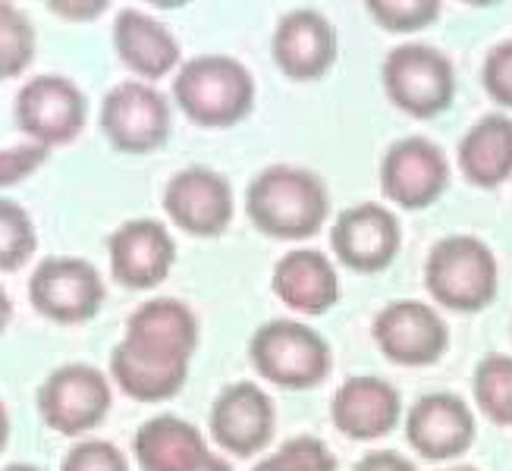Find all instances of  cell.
Listing matches in <instances>:
<instances>
[{
  "label": "cell",
  "instance_id": "1f68e13d",
  "mask_svg": "<svg viewBox=\"0 0 512 471\" xmlns=\"http://www.w3.org/2000/svg\"><path fill=\"white\" fill-rule=\"evenodd\" d=\"M48 154H51V148H44L38 142H22V145L0 148V189L26 183L35 170L44 167Z\"/></svg>",
  "mask_w": 512,
  "mask_h": 471
},
{
  "label": "cell",
  "instance_id": "44dd1931",
  "mask_svg": "<svg viewBox=\"0 0 512 471\" xmlns=\"http://www.w3.org/2000/svg\"><path fill=\"white\" fill-rule=\"evenodd\" d=\"M123 340L148 352L189 358L192 362V355L198 349V318L183 299L158 296L142 302L129 314Z\"/></svg>",
  "mask_w": 512,
  "mask_h": 471
},
{
  "label": "cell",
  "instance_id": "5bb4252c",
  "mask_svg": "<svg viewBox=\"0 0 512 471\" xmlns=\"http://www.w3.org/2000/svg\"><path fill=\"white\" fill-rule=\"evenodd\" d=\"M277 70L293 82L324 79L340 57V32L327 13L315 7L286 10L271 35Z\"/></svg>",
  "mask_w": 512,
  "mask_h": 471
},
{
  "label": "cell",
  "instance_id": "e575fe53",
  "mask_svg": "<svg viewBox=\"0 0 512 471\" xmlns=\"http://www.w3.org/2000/svg\"><path fill=\"white\" fill-rule=\"evenodd\" d=\"M189 471H236L224 456H214V453H208L202 462H198L195 468H189Z\"/></svg>",
  "mask_w": 512,
  "mask_h": 471
},
{
  "label": "cell",
  "instance_id": "f35d334b",
  "mask_svg": "<svg viewBox=\"0 0 512 471\" xmlns=\"http://www.w3.org/2000/svg\"><path fill=\"white\" fill-rule=\"evenodd\" d=\"M447 471H481V468H472V465H456V468H447Z\"/></svg>",
  "mask_w": 512,
  "mask_h": 471
},
{
  "label": "cell",
  "instance_id": "d590c367",
  "mask_svg": "<svg viewBox=\"0 0 512 471\" xmlns=\"http://www.w3.org/2000/svg\"><path fill=\"white\" fill-rule=\"evenodd\" d=\"M13 321V299L4 286H0V333H4Z\"/></svg>",
  "mask_w": 512,
  "mask_h": 471
},
{
  "label": "cell",
  "instance_id": "5b68a950",
  "mask_svg": "<svg viewBox=\"0 0 512 471\" xmlns=\"http://www.w3.org/2000/svg\"><path fill=\"white\" fill-rule=\"evenodd\" d=\"M381 85L396 110L415 120H431L456 98V66L434 44L406 41L384 57Z\"/></svg>",
  "mask_w": 512,
  "mask_h": 471
},
{
  "label": "cell",
  "instance_id": "e0dca14e",
  "mask_svg": "<svg viewBox=\"0 0 512 471\" xmlns=\"http://www.w3.org/2000/svg\"><path fill=\"white\" fill-rule=\"evenodd\" d=\"M475 431V412L459 393H425L406 412V440L428 462H447L469 453Z\"/></svg>",
  "mask_w": 512,
  "mask_h": 471
},
{
  "label": "cell",
  "instance_id": "ffe728a7",
  "mask_svg": "<svg viewBox=\"0 0 512 471\" xmlns=\"http://www.w3.org/2000/svg\"><path fill=\"white\" fill-rule=\"evenodd\" d=\"M114 51L129 73L142 82L164 79L183 66V48L176 35L145 10L123 7L114 19Z\"/></svg>",
  "mask_w": 512,
  "mask_h": 471
},
{
  "label": "cell",
  "instance_id": "d6a6232c",
  "mask_svg": "<svg viewBox=\"0 0 512 471\" xmlns=\"http://www.w3.org/2000/svg\"><path fill=\"white\" fill-rule=\"evenodd\" d=\"M352 471H418L415 462L396 450H374L352 465Z\"/></svg>",
  "mask_w": 512,
  "mask_h": 471
},
{
  "label": "cell",
  "instance_id": "f546056e",
  "mask_svg": "<svg viewBox=\"0 0 512 471\" xmlns=\"http://www.w3.org/2000/svg\"><path fill=\"white\" fill-rule=\"evenodd\" d=\"M481 82H484V92L494 104L506 110H512V38L497 41L491 51L484 54L481 63Z\"/></svg>",
  "mask_w": 512,
  "mask_h": 471
},
{
  "label": "cell",
  "instance_id": "30bf717a",
  "mask_svg": "<svg viewBox=\"0 0 512 471\" xmlns=\"http://www.w3.org/2000/svg\"><path fill=\"white\" fill-rule=\"evenodd\" d=\"M161 205L176 230L195 239H214L230 230L236 214V192L220 170L192 164L167 179Z\"/></svg>",
  "mask_w": 512,
  "mask_h": 471
},
{
  "label": "cell",
  "instance_id": "74e56055",
  "mask_svg": "<svg viewBox=\"0 0 512 471\" xmlns=\"http://www.w3.org/2000/svg\"><path fill=\"white\" fill-rule=\"evenodd\" d=\"M0 471H44V468H38L32 462H10L7 468H0Z\"/></svg>",
  "mask_w": 512,
  "mask_h": 471
},
{
  "label": "cell",
  "instance_id": "cb8c5ba5",
  "mask_svg": "<svg viewBox=\"0 0 512 471\" xmlns=\"http://www.w3.org/2000/svg\"><path fill=\"white\" fill-rule=\"evenodd\" d=\"M205 434L180 415H154L132 437L142 471H189L208 456Z\"/></svg>",
  "mask_w": 512,
  "mask_h": 471
},
{
  "label": "cell",
  "instance_id": "6da1fadb",
  "mask_svg": "<svg viewBox=\"0 0 512 471\" xmlns=\"http://www.w3.org/2000/svg\"><path fill=\"white\" fill-rule=\"evenodd\" d=\"M252 227L280 242L311 239L330 214V189L321 173L299 164H271L246 186Z\"/></svg>",
  "mask_w": 512,
  "mask_h": 471
},
{
  "label": "cell",
  "instance_id": "8992f818",
  "mask_svg": "<svg viewBox=\"0 0 512 471\" xmlns=\"http://www.w3.org/2000/svg\"><path fill=\"white\" fill-rule=\"evenodd\" d=\"M38 415L51 431L63 437H82L95 431L114 406L110 377L85 362L54 368L38 387Z\"/></svg>",
  "mask_w": 512,
  "mask_h": 471
},
{
  "label": "cell",
  "instance_id": "4fadbf2b",
  "mask_svg": "<svg viewBox=\"0 0 512 471\" xmlns=\"http://www.w3.org/2000/svg\"><path fill=\"white\" fill-rule=\"evenodd\" d=\"M333 258L355 274L387 271L403 249V227L393 208L377 201H359L337 214L330 227Z\"/></svg>",
  "mask_w": 512,
  "mask_h": 471
},
{
  "label": "cell",
  "instance_id": "f1b7e54d",
  "mask_svg": "<svg viewBox=\"0 0 512 471\" xmlns=\"http://www.w3.org/2000/svg\"><path fill=\"white\" fill-rule=\"evenodd\" d=\"M365 10L384 32L396 35L428 29L440 16L437 0H368Z\"/></svg>",
  "mask_w": 512,
  "mask_h": 471
},
{
  "label": "cell",
  "instance_id": "836d02e7",
  "mask_svg": "<svg viewBox=\"0 0 512 471\" xmlns=\"http://www.w3.org/2000/svg\"><path fill=\"white\" fill-rule=\"evenodd\" d=\"M48 10L60 19L85 22V19H98L107 10V4L104 0H54V4H48Z\"/></svg>",
  "mask_w": 512,
  "mask_h": 471
},
{
  "label": "cell",
  "instance_id": "603a6c76",
  "mask_svg": "<svg viewBox=\"0 0 512 471\" xmlns=\"http://www.w3.org/2000/svg\"><path fill=\"white\" fill-rule=\"evenodd\" d=\"M456 164L478 189H497L512 179V117L494 110L475 120L459 139Z\"/></svg>",
  "mask_w": 512,
  "mask_h": 471
},
{
  "label": "cell",
  "instance_id": "277c9868",
  "mask_svg": "<svg viewBox=\"0 0 512 471\" xmlns=\"http://www.w3.org/2000/svg\"><path fill=\"white\" fill-rule=\"evenodd\" d=\"M249 358L267 384L283 390H311L333 371L330 343L296 318L264 321L249 340Z\"/></svg>",
  "mask_w": 512,
  "mask_h": 471
},
{
  "label": "cell",
  "instance_id": "7c38bea8",
  "mask_svg": "<svg viewBox=\"0 0 512 471\" xmlns=\"http://www.w3.org/2000/svg\"><path fill=\"white\" fill-rule=\"evenodd\" d=\"M450 157L428 136L396 139L381 157V192L403 211H425L450 189Z\"/></svg>",
  "mask_w": 512,
  "mask_h": 471
},
{
  "label": "cell",
  "instance_id": "3957f363",
  "mask_svg": "<svg viewBox=\"0 0 512 471\" xmlns=\"http://www.w3.org/2000/svg\"><path fill=\"white\" fill-rule=\"evenodd\" d=\"M425 286L437 305L475 314L500 293V264L494 249L472 233H450L431 245L425 258Z\"/></svg>",
  "mask_w": 512,
  "mask_h": 471
},
{
  "label": "cell",
  "instance_id": "7a4b0ae2",
  "mask_svg": "<svg viewBox=\"0 0 512 471\" xmlns=\"http://www.w3.org/2000/svg\"><path fill=\"white\" fill-rule=\"evenodd\" d=\"M258 85L252 70L230 54H195L173 76V101L205 129H230L255 107Z\"/></svg>",
  "mask_w": 512,
  "mask_h": 471
},
{
  "label": "cell",
  "instance_id": "ac0fdd59",
  "mask_svg": "<svg viewBox=\"0 0 512 471\" xmlns=\"http://www.w3.org/2000/svg\"><path fill=\"white\" fill-rule=\"evenodd\" d=\"M330 421L349 440H381L403 421V396L384 377H349L330 399Z\"/></svg>",
  "mask_w": 512,
  "mask_h": 471
},
{
  "label": "cell",
  "instance_id": "9c48e42d",
  "mask_svg": "<svg viewBox=\"0 0 512 471\" xmlns=\"http://www.w3.org/2000/svg\"><path fill=\"white\" fill-rule=\"evenodd\" d=\"M107 286L101 271L76 255H48L29 277L32 308L54 324H85L101 311Z\"/></svg>",
  "mask_w": 512,
  "mask_h": 471
},
{
  "label": "cell",
  "instance_id": "d4e9b609",
  "mask_svg": "<svg viewBox=\"0 0 512 471\" xmlns=\"http://www.w3.org/2000/svg\"><path fill=\"white\" fill-rule=\"evenodd\" d=\"M472 396L484 418L500 428H512V355L487 352L475 365Z\"/></svg>",
  "mask_w": 512,
  "mask_h": 471
},
{
  "label": "cell",
  "instance_id": "7402d4cb",
  "mask_svg": "<svg viewBox=\"0 0 512 471\" xmlns=\"http://www.w3.org/2000/svg\"><path fill=\"white\" fill-rule=\"evenodd\" d=\"M189 358H170L120 340L110 352V380L139 402L173 399L189 380Z\"/></svg>",
  "mask_w": 512,
  "mask_h": 471
},
{
  "label": "cell",
  "instance_id": "83f0119b",
  "mask_svg": "<svg viewBox=\"0 0 512 471\" xmlns=\"http://www.w3.org/2000/svg\"><path fill=\"white\" fill-rule=\"evenodd\" d=\"M252 471H340V465L321 437L299 434L286 440L271 456L258 459Z\"/></svg>",
  "mask_w": 512,
  "mask_h": 471
},
{
  "label": "cell",
  "instance_id": "4316f807",
  "mask_svg": "<svg viewBox=\"0 0 512 471\" xmlns=\"http://www.w3.org/2000/svg\"><path fill=\"white\" fill-rule=\"evenodd\" d=\"M38 249V230L32 214L19 201L0 195V274L19 271Z\"/></svg>",
  "mask_w": 512,
  "mask_h": 471
},
{
  "label": "cell",
  "instance_id": "8fae6325",
  "mask_svg": "<svg viewBox=\"0 0 512 471\" xmlns=\"http://www.w3.org/2000/svg\"><path fill=\"white\" fill-rule=\"evenodd\" d=\"M371 336L393 365L428 368L450 349V327L443 314L421 299H393L371 321Z\"/></svg>",
  "mask_w": 512,
  "mask_h": 471
},
{
  "label": "cell",
  "instance_id": "9a60e30c",
  "mask_svg": "<svg viewBox=\"0 0 512 471\" xmlns=\"http://www.w3.org/2000/svg\"><path fill=\"white\" fill-rule=\"evenodd\" d=\"M277 412L267 390L255 380H233L217 393L208 412L214 443L230 456H258L274 437Z\"/></svg>",
  "mask_w": 512,
  "mask_h": 471
},
{
  "label": "cell",
  "instance_id": "52a82bcc",
  "mask_svg": "<svg viewBox=\"0 0 512 471\" xmlns=\"http://www.w3.org/2000/svg\"><path fill=\"white\" fill-rule=\"evenodd\" d=\"M13 120L29 142H38L44 148L70 145L85 129L88 101L70 76L41 73L22 82L16 92Z\"/></svg>",
  "mask_w": 512,
  "mask_h": 471
},
{
  "label": "cell",
  "instance_id": "484cf974",
  "mask_svg": "<svg viewBox=\"0 0 512 471\" xmlns=\"http://www.w3.org/2000/svg\"><path fill=\"white\" fill-rule=\"evenodd\" d=\"M38 51V32L26 10L0 0V82L16 79L32 66Z\"/></svg>",
  "mask_w": 512,
  "mask_h": 471
},
{
  "label": "cell",
  "instance_id": "d6986e66",
  "mask_svg": "<svg viewBox=\"0 0 512 471\" xmlns=\"http://www.w3.org/2000/svg\"><path fill=\"white\" fill-rule=\"evenodd\" d=\"M271 289L286 308L305 314V318H318L340 302L343 283L337 261L330 255L318 249H293L277 258Z\"/></svg>",
  "mask_w": 512,
  "mask_h": 471
},
{
  "label": "cell",
  "instance_id": "8d00e7d4",
  "mask_svg": "<svg viewBox=\"0 0 512 471\" xmlns=\"http://www.w3.org/2000/svg\"><path fill=\"white\" fill-rule=\"evenodd\" d=\"M7 443H10V412L4 406V399H0V453L7 450Z\"/></svg>",
  "mask_w": 512,
  "mask_h": 471
},
{
  "label": "cell",
  "instance_id": "4dcf8cb0",
  "mask_svg": "<svg viewBox=\"0 0 512 471\" xmlns=\"http://www.w3.org/2000/svg\"><path fill=\"white\" fill-rule=\"evenodd\" d=\"M60 471H129V459L110 440H79L63 456Z\"/></svg>",
  "mask_w": 512,
  "mask_h": 471
},
{
  "label": "cell",
  "instance_id": "2e32d148",
  "mask_svg": "<svg viewBox=\"0 0 512 471\" xmlns=\"http://www.w3.org/2000/svg\"><path fill=\"white\" fill-rule=\"evenodd\" d=\"M110 277L126 289L161 286L176 264V239L167 223L154 217H132L107 236Z\"/></svg>",
  "mask_w": 512,
  "mask_h": 471
},
{
  "label": "cell",
  "instance_id": "ba28073f",
  "mask_svg": "<svg viewBox=\"0 0 512 471\" xmlns=\"http://www.w3.org/2000/svg\"><path fill=\"white\" fill-rule=\"evenodd\" d=\"M98 126L117 151L151 154L170 139V101L151 82L123 79L104 95Z\"/></svg>",
  "mask_w": 512,
  "mask_h": 471
}]
</instances>
